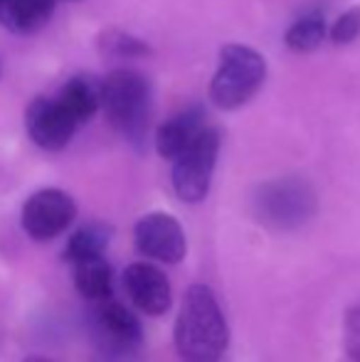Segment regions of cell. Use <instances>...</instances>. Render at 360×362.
Here are the masks:
<instances>
[{
	"label": "cell",
	"mask_w": 360,
	"mask_h": 362,
	"mask_svg": "<svg viewBox=\"0 0 360 362\" xmlns=\"http://www.w3.org/2000/svg\"><path fill=\"white\" fill-rule=\"evenodd\" d=\"M205 114H202L197 106H190V109H182L175 116H170L163 126L156 134V148L163 158L173 160L178 158L192 141L197 139L202 129H205Z\"/></svg>",
	"instance_id": "obj_11"
},
{
	"label": "cell",
	"mask_w": 360,
	"mask_h": 362,
	"mask_svg": "<svg viewBox=\"0 0 360 362\" xmlns=\"http://www.w3.org/2000/svg\"><path fill=\"white\" fill-rule=\"evenodd\" d=\"M217 153H220V134L212 126L197 134L178 158H173V190L182 202L205 200L215 173Z\"/></svg>",
	"instance_id": "obj_5"
},
{
	"label": "cell",
	"mask_w": 360,
	"mask_h": 362,
	"mask_svg": "<svg viewBox=\"0 0 360 362\" xmlns=\"http://www.w3.org/2000/svg\"><path fill=\"white\" fill-rule=\"evenodd\" d=\"M59 104L72 114V119L77 124H84L96 114V109H101V84L91 76H72L67 84L62 86V91L57 94Z\"/></svg>",
	"instance_id": "obj_13"
},
{
	"label": "cell",
	"mask_w": 360,
	"mask_h": 362,
	"mask_svg": "<svg viewBox=\"0 0 360 362\" xmlns=\"http://www.w3.org/2000/svg\"><path fill=\"white\" fill-rule=\"evenodd\" d=\"M267 76V64L260 52L245 45H227L220 52V64L212 76L210 99L220 109H240L260 91Z\"/></svg>",
	"instance_id": "obj_4"
},
{
	"label": "cell",
	"mask_w": 360,
	"mask_h": 362,
	"mask_svg": "<svg viewBox=\"0 0 360 362\" xmlns=\"http://www.w3.org/2000/svg\"><path fill=\"white\" fill-rule=\"evenodd\" d=\"M326 35V18L321 13H306L286 30L284 40H286V47L294 52H311V49L321 47Z\"/></svg>",
	"instance_id": "obj_16"
},
{
	"label": "cell",
	"mask_w": 360,
	"mask_h": 362,
	"mask_svg": "<svg viewBox=\"0 0 360 362\" xmlns=\"http://www.w3.org/2000/svg\"><path fill=\"white\" fill-rule=\"evenodd\" d=\"M72 269L74 286L89 303L111 298V293H114V269L104 257L84 259V262L72 264Z\"/></svg>",
	"instance_id": "obj_14"
},
{
	"label": "cell",
	"mask_w": 360,
	"mask_h": 362,
	"mask_svg": "<svg viewBox=\"0 0 360 362\" xmlns=\"http://www.w3.org/2000/svg\"><path fill=\"white\" fill-rule=\"evenodd\" d=\"M62 0H0V23L18 35L37 33Z\"/></svg>",
	"instance_id": "obj_12"
},
{
	"label": "cell",
	"mask_w": 360,
	"mask_h": 362,
	"mask_svg": "<svg viewBox=\"0 0 360 362\" xmlns=\"http://www.w3.org/2000/svg\"><path fill=\"white\" fill-rule=\"evenodd\" d=\"M94 362H141L136 353H99Z\"/></svg>",
	"instance_id": "obj_20"
},
{
	"label": "cell",
	"mask_w": 360,
	"mask_h": 362,
	"mask_svg": "<svg viewBox=\"0 0 360 362\" xmlns=\"http://www.w3.org/2000/svg\"><path fill=\"white\" fill-rule=\"evenodd\" d=\"M74 217H77V202L72 200V195L57 187H45L25 200L20 222L30 239L50 242L72 227Z\"/></svg>",
	"instance_id": "obj_7"
},
{
	"label": "cell",
	"mask_w": 360,
	"mask_h": 362,
	"mask_svg": "<svg viewBox=\"0 0 360 362\" xmlns=\"http://www.w3.org/2000/svg\"><path fill=\"white\" fill-rule=\"evenodd\" d=\"M101 109L109 124L129 141H141L149 129L151 116V84L136 69H114L99 81Z\"/></svg>",
	"instance_id": "obj_2"
},
{
	"label": "cell",
	"mask_w": 360,
	"mask_h": 362,
	"mask_svg": "<svg viewBox=\"0 0 360 362\" xmlns=\"http://www.w3.org/2000/svg\"><path fill=\"white\" fill-rule=\"evenodd\" d=\"M124 288L129 300L134 303V308H139L141 313L158 318L170 308V281L158 267L149 262H136L124 272Z\"/></svg>",
	"instance_id": "obj_10"
},
{
	"label": "cell",
	"mask_w": 360,
	"mask_h": 362,
	"mask_svg": "<svg viewBox=\"0 0 360 362\" xmlns=\"http://www.w3.org/2000/svg\"><path fill=\"white\" fill-rule=\"evenodd\" d=\"M343 345L351 362H360V308H353L346 315V335H343Z\"/></svg>",
	"instance_id": "obj_19"
},
{
	"label": "cell",
	"mask_w": 360,
	"mask_h": 362,
	"mask_svg": "<svg viewBox=\"0 0 360 362\" xmlns=\"http://www.w3.org/2000/svg\"><path fill=\"white\" fill-rule=\"evenodd\" d=\"M316 192L301 177H277L257 190L255 215L274 232H291L316 215Z\"/></svg>",
	"instance_id": "obj_3"
},
{
	"label": "cell",
	"mask_w": 360,
	"mask_h": 362,
	"mask_svg": "<svg viewBox=\"0 0 360 362\" xmlns=\"http://www.w3.org/2000/svg\"><path fill=\"white\" fill-rule=\"evenodd\" d=\"M109 227L104 224H84L69 237L67 247H64V259L69 264L84 262V259L104 257V249L109 247Z\"/></svg>",
	"instance_id": "obj_15"
},
{
	"label": "cell",
	"mask_w": 360,
	"mask_h": 362,
	"mask_svg": "<svg viewBox=\"0 0 360 362\" xmlns=\"http://www.w3.org/2000/svg\"><path fill=\"white\" fill-rule=\"evenodd\" d=\"M175 350L185 362H217L230 343L225 313L210 286L195 284L185 291L173 330Z\"/></svg>",
	"instance_id": "obj_1"
},
{
	"label": "cell",
	"mask_w": 360,
	"mask_h": 362,
	"mask_svg": "<svg viewBox=\"0 0 360 362\" xmlns=\"http://www.w3.org/2000/svg\"><path fill=\"white\" fill-rule=\"evenodd\" d=\"M360 35V8H351L333 23L331 40L336 45H348Z\"/></svg>",
	"instance_id": "obj_18"
},
{
	"label": "cell",
	"mask_w": 360,
	"mask_h": 362,
	"mask_svg": "<svg viewBox=\"0 0 360 362\" xmlns=\"http://www.w3.org/2000/svg\"><path fill=\"white\" fill-rule=\"evenodd\" d=\"M101 52L116 59H134L149 54V45L126 33H119V30H109L101 35Z\"/></svg>",
	"instance_id": "obj_17"
},
{
	"label": "cell",
	"mask_w": 360,
	"mask_h": 362,
	"mask_svg": "<svg viewBox=\"0 0 360 362\" xmlns=\"http://www.w3.org/2000/svg\"><path fill=\"white\" fill-rule=\"evenodd\" d=\"M77 121L59 104L57 96H37L25 111V129L42 151H62L77 131Z\"/></svg>",
	"instance_id": "obj_9"
},
{
	"label": "cell",
	"mask_w": 360,
	"mask_h": 362,
	"mask_svg": "<svg viewBox=\"0 0 360 362\" xmlns=\"http://www.w3.org/2000/svg\"><path fill=\"white\" fill-rule=\"evenodd\" d=\"M89 333L99 353H139L144 345V328L136 313L114 298L91 303Z\"/></svg>",
	"instance_id": "obj_6"
},
{
	"label": "cell",
	"mask_w": 360,
	"mask_h": 362,
	"mask_svg": "<svg viewBox=\"0 0 360 362\" xmlns=\"http://www.w3.org/2000/svg\"><path fill=\"white\" fill-rule=\"evenodd\" d=\"M23 362H54L52 358H45V355H30V358H25Z\"/></svg>",
	"instance_id": "obj_21"
},
{
	"label": "cell",
	"mask_w": 360,
	"mask_h": 362,
	"mask_svg": "<svg viewBox=\"0 0 360 362\" xmlns=\"http://www.w3.org/2000/svg\"><path fill=\"white\" fill-rule=\"evenodd\" d=\"M134 244L144 257L161 264H180L187 254V242L175 217L166 212H151L134 227Z\"/></svg>",
	"instance_id": "obj_8"
}]
</instances>
